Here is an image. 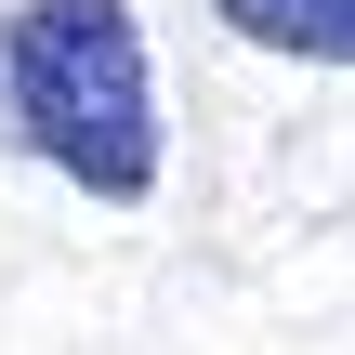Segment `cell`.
Segmentation results:
<instances>
[{"instance_id": "cell-2", "label": "cell", "mask_w": 355, "mask_h": 355, "mask_svg": "<svg viewBox=\"0 0 355 355\" xmlns=\"http://www.w3.org/2000/svg\"><path fill=\"white\" fill-rule=\"evenodd\" d=\"M237 40L263 53H303V66H355V0H211Z\"/></svg>"}, {"instance_id": "cell-1", "label": "cell", "mask_w": 355, "mask_h": 355, "mask_svg": "<svg viewBox=\"0 0 355 355\" xmlns=\"http://www.w3.org/2000/svg\"><path fill=\"white\" fill-rule=\"evenodd\" d=\"M0 132L66 171L79 198H145L158 184V66L119 0H13L0 13Z\"/></svg>"}]
</instances>
